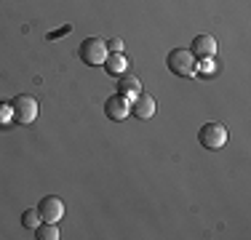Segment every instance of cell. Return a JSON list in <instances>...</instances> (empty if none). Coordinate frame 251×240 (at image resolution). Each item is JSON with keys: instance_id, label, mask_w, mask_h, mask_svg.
Instances as JSON below:
<instances>
[{"instance_id": "1", "label": "cell", "mask_w": 251, "mask_h": 240, "mask_svg": "<svg viewBox=\"0 0 251 240\" xmlns=\"http://www.w3.org/2000/svg\"><path fill=\"white\" fill-rule=\"evenodd\" d=\"M169 70L179 77H193L198 72V56H195L190 48H174V51L166 56Z\"/></svg>"}, {"instance_id": "2", "label": "cell", "mask_w": 251, "mask_h": 240, "mask_svg": "<svg viewBox=\"0 0 251 240\" xmlns=\"http://www.w3.org/2000/svg\"><path fill=\"white\" fill-rule=\"evenodd\" d=\"M107 40L101 38H86L80 43V48H77V56L83 59L86 64H91V67H99V64L107 62Z\"/></svg>"}, {"instance_id": "3", "label": "cell", "mask_w": 251, "mask_h": 240, "mask_svg": "<svg viewBox=\"0 0 251 240\" xmlns=\"http://www.w3.org/2000/svg\"><path fill=\"white\" fill-rule=\"evenodd\" d=\"M11 112H14L16 123L29 125V123H35V118H38V101H35L32 96H27V94H19L14 101H11Z\"/></svg>"}, {"instance_id": "4", "label": "cell", "mask_w": 251, "mask_h": 240, "mask_svg": "<svg viewBox=\"0 0 251 240\" xmlns=\"http://www.w3.org/2000/svg\"><path fill=\"white\" fill-rule=\"evenodd\" d=\"M198 142L203 149H222L227 144V128L222 123H206L198 131Z\"/></svg>"}, {"instance_id": "5", "label": "cell", "mask_w": 251, "mask_h": 240, "mask_svg": "<svg viewBox=\"0 0 251 240\" xmlns=\"http://www.w3.org/2000/svg\"><path fill=\"white\" fill-rule=\"evenodd\" d=\"M38 214H40V219H43V221L56 224V221L64 216V203L59 200L56 195H46L43 200H40V206H38Z\"/></svg>"}, {"instance_id": "6", "label": "cell", "mask_w": 251, "mask_h": 240, "mask_svg": "<svg viewBox=\"0 0 251 240\" xmlns=\"http://www.w3.org/2000/svg\"><path fill=\"white\" fill-rule=\"evenodd\" d=\"M104 115L110 118V120H126L131 115V101L126 99V96H110L107 99V104H104Z\"/></svg>"}, {"instance_id": "7", "label": "cell", "mask_w": 251, "mask_h": 240, "mask_svg": "<svg viewBox=\"0 0 251 240\" xmlns=\"http://www.w3.org/2000/svg\"><path fill=\"white\" fill-rule=\"evenodd\" d=\"M131 115L139 120H150L155 115V99L150 94H136L131 101Z\"/></svg>"}, {"instance_id": "8", "label": "cell", "mask_w": 251, "mask_h": 240, "mask_svg": "<svg viewBox=\"0 0 251 240\" xmlns=\"http://www.w3.org/2000/svg\"><path fill=\"white\" fill-rule=\"evenodd\" d=\"M190 51L201 59H208V56L217 53V40H214L211 35H198V38L193 40V48H190Z\"/></svg>"}, {"instance_id": "9", "label": "cell", "mask_w": 251, "mask_h": 240, "mask_svg": "<svg viewBox=\"0 0 251 240\" xmlns=\"http://www.w3.org/2000/svg\"><path fill=\"white\" fill-rule=\"evenodd\" d=\"M118 94L126 96V99H134L136 94H142V83L136 75H128V72H123L121 80H118Z\"/></svg>"}, {"instance_id": "10", "label": "cell", "mask_w": 251, "mask_h": 240, "mask_svg": "<svg viewBox=\"0 0 251 240\" xmlns=\"http://www.w3.org/2000/svg\"><path fill=\"white\" fill-rule=\"evenodd\" d=\"M104 67H107V72H112V75H123V72L128 70V62H126L123 53H107Z\"/></svg>"}, {"instance_id": "11", "label": "cell", "mask_w": 251, "mask_h": 240, "mask_svg": "<svg viewBox=\"0 0 251 240\" xmlns=\"http://www.w3.org/2000/svg\"><path fill=\"white\" fill-rule=\"evenodd\" d=\"M35 238L38 240H59L56 224H51V221H40V224L35 227Z\"/></svg>"}, {"instance_id": "12", "label": "cell", "mask_w": 251, "mask_h": 240, "mask_svg": "<svg viewBox=\"0 0 251 240\" xmlns=\"http://www.w3.org/2000/svg\"><path fill=\"white\" fill-rule=\"evenodd\" d=\"M40 214H38V208H29V211H25L22 214V227H27V230H32L35 232V227L40 224Z\"/></svg>"}, {"instance_id": "13", "label": "cell", "mask_w": 251, "mask_h": 240, "mask_svg": "<svg viewBox=\"0 0 251 240\" xmlns=\"http://www.w3.org/2000/svg\"><path fill=\"white\" fill-rule=\"evenodd\" d=\"M14 120V112H11V104H3L0 101V128H5V125Z\"/></svg>"}, {"instance_id": "14", "label": "cell", "mask_w": 251, "mask_h": 240, "mask_svg": "<svg viewBox=\"0 0 251 240\" xmlns=\"http://www.w3.org/2000/svg\"><path fill=\"white\" fill-rule=\"evenodd\" d=\"M107 51H110V53H121V51H123V40H121V38L107 40Z\"/></svg>"}, {"instance_id": "15", "label": "cell", "mask_w": 251, "mask_h": 240, "mask_svg": "<svg viewBox=\"0 0 251 240\" xmlns=\"http://www.w3.org/2000/svg\"><path fill=\"white\" fill-rule=\"evenodd\" d=\"M214 70V62H211V56L206 59V62H203V72H211Z\"/></svg>"}]
</instances>
